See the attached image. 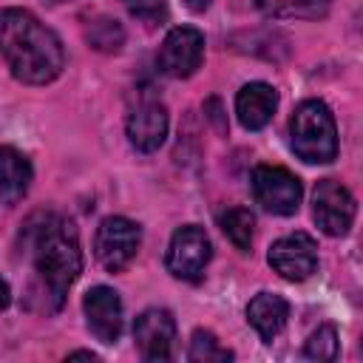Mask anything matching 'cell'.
Listing matches in <instances>:
<instances>
[{"instance_id": "6da1fadb", "label": "cell", "mask_w": 363, "mask_h": 363, "mask_svg": "<svg viewBox=\"0 0 363 363\" xmlns=\"http://www.w3.org/2000/svg\"><path fill=\"white\" fill-rule=\"evenodd\" d=\"M0 57L26 85H45L65 68V48L60 37L26 9L0 11Z\"/></svg>"}, {"instance_id": "7a4b0ae2", "label": "cell", "mask_w": 363, "mask_h": 363, "mask_svg": "<svg viewBox=\"0 0 363 363\" xmlns=\"http://www.w3.org/2000/svg\"><path fill=\"white\" fill-rule=\"evenodd\" d=\"M31 264L40 278L45 298H51V309H60L65 292L82 272V250L77 227L65 216H40L31 224Z\"/></svg>"}, {"instance_id": "3957f363", "label": "cell", "mask_w": 363, "mask_h": 363, "mask_svg": "<svg viewBox=\"0 0 363 363\" xmlns=\"http://www.w3.org/2000/svg\"><path fill=\"white\" fill-rule=\"evenodd\" d=\"M289 142L306 164H329L337 156V128L326 102L303 99L289 119Z\"/></svg>"}, {"instance_id": "277c9868", "label": "cell", "mask_w": 363, "mask_h": 363, "mask_svg": "<svg viewBox=\"0 0 363 363\" xmlns=\"http://www.w3.org/2000/svg\"><path fill=\"white\" fill-rule=\"evenodd\" d=\"M142 244V230L136 221L125 216H108L96 227L94 235V255L108 272H122L130 267Z\"/></svg>"}, {"instance_id": "5b68a950", "label": "cell", "mask_w": 363, "mask_h": 363, "mask_svg": "<svg viewBox=\"0 0 363 363\" xmlns=\"http://www.w3.org/2000/svg\"><path fill=\"white\" fill-rule=\"evenodd\" d=\"M252 196L272 216H292L301 207V179L281 164H258L252 170Z\"/></svg>"}, {"instance_id": "8992f818", "label": "cell", "mask_w": 363, "mask_h": 363, "mask_svg": "<svg viewBox=\"0 0 363 363\" xmlns=\"http://www.w3.org/2000/svg\"><path fill=\"white\" fill-rule=\"evenodd\" d=\"M210 258H213V247H210L207 233L196 224H184L170 238L164 267L179 281H199L204 275Z\"/></svg>"}, {"instance_id": "52a82bcc", "label": "cell", "mask_w": 363, "mask_h": 363, "mask_svg": "<svg viewBox=\"0 0 363 363\" xmlns=\"http://www.w3.org/2000/svg\"><path fill=\"white\" fill-rule=\"evenodd\" d=\"M159 68L167 77L187 79L201 68L204 60V34L196 26H176L159 45Z\"/></svg>"}, {"instance_id": "ba28073f", "label": "cell", "mask_w": 363, "mask_h": 363, "mask_svg": "<svg viewBox=\"0 0 363 363\" xmlns=\"http://www.w3.org/2000/svg\"><path fill=\"white\" fill-rule=\"evenodd\" d=\"M354 196L337 179H320L312 193V216L315 224L326 235H346L354 221Z\"/></svg>"}, {"instance_id": "9c48e42d", "label": "cell", "mask_w": 363, "mask_h": 363, "mask_svg": "<svg viewBox=\"0 0 363 363\" xmlns=\"http://www.w3.org/2000/svg\"><path fill=\"white\" fill-rule=\"evenodd\" d=\"M269 267L284 281H306L318 269V244L309 233H289L269 247Z\"/></svg>"}, {"instance_id": "30bf717a", "label": "cell", "mask_w": 363, "mask_h": 363, "mask_svg": "<svg viewBox=\"0 0 363 363\" xmlns=\"http://www.w3.org/2000/svg\"><path fill=\"white\" fill-rule=\"evenodd\" d=\"M133 340L136 349L145 360L162 363L173 357V343H176V320L167 309H145L136 323H133Z\"/></svg>"}, {"instance_id": "8fae6325", "label": "cell", "mask_w": 363, "mask_h": 363, "mask_svg": "<svg viewBox=\"0 0 363 363\" xmlns=\"http://www.w3.org/2000/svg\"><path fill=\"white\" fill-rule=\"evenodd\" d=\"M85 320L99 343H116L122 335V298L111 286H91L82 298Z\"/></svg>"}, {"instance_id": "7c38bea8", "label": "cell", "mask_w": 363, "mask_h": 363, "mask_svg": "<svg viewBox=\"0 0 363 363\" xmlns=\"http://www.w3.org/2000/svg\"><path fill=\"white\" fill-rule=\"evenodd\" d=\"M167 136V108L159 99L139 102L128 116V139L136 150L153 153L164 145Z\"/></svg>"}, {"instance_id": "4fadbf2b", "label": "cell", "mask_w": 363, "mask_h": 363, "mask_svg": "<svg viewBox=\"0 0 363 363\" xmlns=\"http://www.w3.org/2000/svg\"><path fill=\"white\" fill-rule=\"evenodd\" d=\"M275 108H278V91L269 82H247L235 96V113L247 130H261L264 125H269Z\"/></svg>"}, {"instance_id": "5bb4252c", "label": "cell", "mask_w": 363, "mask_h": 363, "mask_svg": "<svg viewBox=\"0 0 363 363\" xmlns=\"http://www.w3.org/2000/svg\"><path fill=\"white\" fill-rule=\"evenodd\" d=\"M34 179V167L28 156L11 145H0V199L6 204H17Z\"/></svg>"}, {"instance_id": "9a60e30c", "label": "cell", "mask_w": 363, "mask_h": 363, "mask_svg": "<svg viewBox=\"0 0 363 363\" xmlns=\"http://www.w3.org/2000/svg\"><path fill=\"white\" fill-rule=\"evenodd\" d=\"M286 318H289V303L286 298H281L278 292H258L250 306H247V320L250 326L258 332L261 340H272L284 332L286 326Z\"/></svg>"}, {"instance_id": "2e32d148", "label": "cell", "mask_w": 363, "mask_h": 363, "mask_svg": "<svg viewBox=\"0 0 363 363\" xmlns=\"http://www.w3.org/2000/svg\"><path fill=\"white\" fill-rule=\"evenodd\" d=\"M221 230L224 235L235 244V250L250 252L252 247V227H255V216L247 207H230L227 213H221Z\"/></svg>"}, {"instance_id": "e0dca14e", "label": "cell", "mask_w": 363, "mask_h": 363, "mask_svg": "<svg viewBox=\"0 0 363 363\" xmlns=\"http://www.w3.org/2000/svg\"><path fill=\"white\" fill-rule=\"evenodd\" d=\"M187 357L193 363H227L233 360V352L227 346H221V340L207 332V329H196L193 337H190V349H187Z\"/></svg>"}, {"instance_id": "ac0fdd59", "label": "cell", "mask_w": 363, "mask_h": 363, "mask_svg": "<svg viewBox=\"0 0 363 363\" xmlns=\"http://www.w3.org/2000/svg\"><path fill=\"white\" fill-rule=\"evenodd\" d=\"M88 40H91V45L99 48V51H119L122 43H125V31H122V26H119L116 20L99 17V20H94V23L88 26Z\"/></svg>"}, {"instance_id": "d6986e66", "label": "cell", "mask_w": 363, "mask_h": 363, "mask_svg": "<svg viewBox=\"0 0 363 363\" xmlns=\"http://www.w3.org/2000/svg\"><path fill=\"white\" fill-rule=\"evenodd\" d=\"M337 349H340L337 346V329L332 323H323L309 335V340L303 346V354L312 357V360H335Z\"/></svg>"}, {"instance_id": "ffe728a7", "label": "cell", "mask_w": 363, "mask_h": 363, "mask_svg": "<svg viewBox=\"0 0 363 363\" xmlns=\"http://www.w3.org/2000/svg\"><path fill=\"white\" fill-rule=\"evenodd\" d=\"M269 14H295V17H318L326 11L329 0H261Z\"/></svg>"}, {"instance_id": "44dd1931", "label": "cell", "mask_w": 363, "mask_h": 363, "mask_svg": "<svg viewBox=\"0 0 363 363\" xmlns=\"http://www.w3.org/2000/svg\"><path fill=\"white\" fill-rule=\"evenodd\" d=\"M122 3H125V9H128L136 20L147 23V26H156V23H162V20L167 17L164 0H122Z\"/></svg>"}, {"instance_id": "7402d4cb", "label": "cell", "mask_w": 363, "mask_h": 363, "mask_svg": "<svg viewBox=\"0 0 363 363\" xmlns=\"http://www.w3.org/2000/svg\"><path fill=\"white\" fill-rule=\"evenodd\" d=\"M9 301H11V292H9V284L0 278V309L3 306H9Z\"/></svg>"}, {"instance_id": "603a6c76", "label": "cell", "mask_w": 363, "mask_h": 363, "mask_svg": "<svg viewBox=\"0 0 363 363\" xmlns=\"http://www.w3.org/2000/svg\"><path fill=\"white\" fill-rule=\"evenodd\" d=\"M68 360H96V354H94V352L79 349V352H71V354H68Z\"/></svg>"}, {"instance_id": "cb8c5ba5", "label": "cell", "mask_w": 363, "mask_h": 363, "mask_svg": "<svg viewBox=\"0 0 363 363\" xmlns=\"http://www.w3.org/2000/svg\"><path fill=\"white\" fill-rule=\"evenodd\" d=\"M184 3H187L190 11H204V9L210 6V0H184Z\"/></svg>"}]
</instances>
